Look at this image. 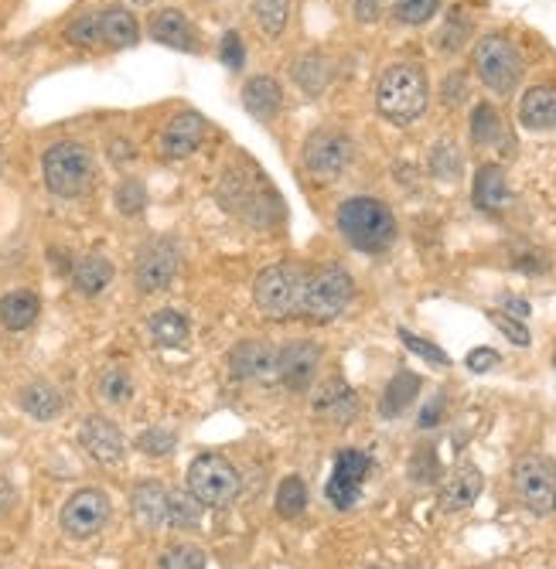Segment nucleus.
<instances>
[{"mask_svg": "<svg viewBox=\"0 0 556 569\" xmlns=\"http://www.w3.org/2000/svg\"><path fill=\"white\" fill-rule=\"evenodd\" d=\"M431 100V82L421 65L396 62L383 72L376 85V110L396 126H406L413 120H421Z\"/></svg>", "mask_w": 556, "mask_h": 569, "instance_id": "1", "label": "nucleus"}, {"mask_svg": "<svg viewBox=\"0 0 556 569\" xmlns=\"http://www.w3.org/2000/svg\"><path fill=\"white\" fill-rule=\"evenodd\" d=\"M338 228L362 253H383L396 240V219L380 199H348L338 209Z\"/></svg>", "mask_w": 556, "mask_h": 569, "instance_id": "2", "label": "nucleus"}, {"mask_svg": "<svg viewBox=\"0 0 556 569\" xmlns=\"http://www.w3.org/2000/svg\"><path fill=\"white\" fill-rule=\"evenodd\" d=\"M352 276L342 270V266H321L314 270L311 276L301 280V301H297V311L307 317V321H317V324H328L335 321L348 301H352Z\"/></svg>", "mask_w": 556, "mask_h": 569, "instance_id": "3", "label": "nucleus"}, {"mask_svg": "<svg viewBox=\"0 0 556 569\" xmlns=\"http://www.w3.org/2000/svg\"><path fill=\"white\" fill-rule=\"evenodd\" d=\"M475 72L492 92L508 96V92H516L526 65H523L519 49L505 34H485L475 44Z\"/></svg>", "mask_w": 556, "mask_h": 569, "instance_id": "4", "label": "nucleus"}, {"mask_svg": "<svg viewBox=\"0 0 556 569\" xmlns=\"http://www.w3.org/2000/svg\"><path fill=\"white\" fill-rule=\"evenodd\" d=\"M41 171L49 192L59 199H79L92 184V158L82 144H72V140L44 151Z\"/></svg>", "mask_w": 556, "mask_h": 569, "instance_id": "5", "label": "nucleus"}, {"mask_svg": "<svg viewBox=\"0 0 556 569\" xmlns=\"http://www.w3.org/2000/svg\"><path fill=\"white\" fill-rule=\"evenodd\" d=\"M240 470L219 454H202L189 467V491L209 508H229L240 498Z\"/></svg>", "mask_w": 556, "mask_h": 569, "instance_id": "6", "label": "nucleus"}, {"mask_svg": "<svg viewBox=\"0 0 556 569\" xmlns=\"http://www.w3.org/2000/svg\"><path fill=\"white\" fill-rule=\"evenodd\" d=\"M263 192H270V181L266 174L253 171V174H243V171H225L222 184H219V199L229 212H236L243 219H250L253 225H270L273 219L266 215V209L281 212V205H266L263 202Z\"/></svg>", "mask_w": 556, "mask_h": 569, "instance_id": "7", "label": "nucleus"}, {"mask_svg": "<svg viewBox=\"0 0 556 569\" xmlns=\"http://www.w3.org/2000/svg\"><path fill=\"white\" fill-rule=\"evenodd\" d=\"M301 273L294 266H266L260 276H256V287H253V297H256V307L273 317V321H284L291 314H297V301H301Z\"/></svg>", "mask_w": 556, "mask_h": 569, "instance_id": "8", "label": "nucleus"}, {"mask_svg": "<svg viewBox=\"0 0 556 569\" xmlns=\"http://www.w3.org/2000/svg\"><path fill=\"white\" fill-rule=\"evenodd\" d=\"M516 495L533 515H549L556 508V467L546 457H523L513 470Z\"/></svg>", "mask_w": 556, "mask_h": 569, "instance_id": "9", "label": "nucleus"}, {"mask_svg": "<svg viewBox=\"0 0 556 569\" xmlns=\"http://www.w3.org/2000/svg\"><path fill=\"white\" fill-rule=\"evenodd\" d=\"M352 164V140L338 130H317L304 144V167L317 181H335Z\"/></svg>", "mask_w": 556, "mask_h": 569, "instance_id": "10", "label": "nucleus"}, {"mask_svg": "<svg viewBox=\"0 0 556 569\" xmlns=\"http://www.w3.org/2000/svg\"><path fill=\"white\" fill-rule=\"evenodd\" d=\"M368 467H373V457H368L365 450H342L338 460H335V470L328 478V488H324V495H328V501L345 511V508H355L358 495H362V485L368 478Z\"/></svg>", "mask_w": 556, "mask_h": 569, "instance_id": "11", "label": "nucleus"}, {"mask_svg": "<svg viewBox=\"0 0 556 569\" xmlns=\"http://www.w3.org/2000/svg\"><path fill=\"white\" fill-rule=\"evenodd\" d=\"M110 521V498L97 488H82L75 491L65 508H62V529L72 539H89L97 536Z\"/></svg>", "mask_w": 556, "mask_h": 569, "instance_id": "12", "label": "nucleus"}, {"mask_svg": "<svg viewBox=\"0 0 556 569\" xmlns=\"http://www.w3.org/2000/svg\"><path fill=\"white\" fill-rule=\"evenodd\" d=\"M178 263H181V253L174 240H151L141 250V256H137V287L144 294L168 291L171 280L178 276Z\"/></svg>", "mask_w": 556, "mask_h": 569, "instance_id": "13", "label": "nucleus"}, {"mask_svg": "<svg viewBox=\"0 0 556 569\" xmlns=\"http://www.w3.org/2000/svg\"><path fill=\"white\" fill-rule=\"evenodd\" d=\"M317 362H321V348L314 342H291L276 352V378L291 393H307L317 375Z\"/></svg>", "mask_w": 556, "mask_h": 569, "instance_id": "14", "label": "nucleus"}, {"mask_svg": "<svg viewBox=\"0 0 556 569\" xmlns=\"http://www.w3.org/2000/svg\"><path fill=\"white\" fill-rule=\"evenodd\" d=\"M79 444L92 460H100V464H120L123 450H127L123 434L117 430V423H110L107 416H89L82 423V430H79Z\"/></svg>", "mask_w": 556, "mask_h": 569, "instance_id": "15", "label": "nucleus"}, {"mask_svg": "<svg viewBox=\"0 0 556 569\" xmlns=\"http://www.w3.org/2000/svg\"><path fill=\"white\" fill-rule=\"evenodd\" d=\"M314 416L324 419V423H335V426H348L358 413V399H355V389L342 378H328V383H321L314 399Z\"/></svg>", "mask_w": 556, "mask_h": 569, "instance_id": "16", "label": "nucleus"}, {"mask_svg": "<svg viewBox=\"0 0 556 569\" xmlns=\"http://www.w3.org/2000/svg\"><path fill=\"white\" fill-rule=\"evenodd\" d=\"M482 488H485L482 470L475 464H461L447 474L444 485H441V508L444 511H465L478 501Z\"/></svg>", "mask_w": 556, "mask_h": 569, "instance_id": "17", "label": "nucleus"}, {"mask_svg": "<svg viewBox=\"0 0 556 569\" xmlns=\"http://www.w3.org/2000/svg\"><path fill=\"white\" fill-rule=\"evenodd\" d=\"M229 368L240 383H266L276 375V352L266 342H243L233 355H229Z\"/></svg>", "mask_w": 556, "mask_h": 569, "instance_id": "18", "label": "nucleus"}, {"mask_svg": "<svg viewBox=\"0 0 556 569\" xmlns=\"http://www.w3.org/2000/svg\"><path fill=\"white\" fill-rule=\"evenodd\" d=\"M205 140V116L202 113H178L161 136V151L168 158H189L202 148Z\"/></svg>", "mask_w": 556, "mask_h": 569, "instance_id": "19", "label": "nucleus"}, {"mask_svg": "<svg viewBox=\"0 0 556 569\" xmlns=\"http://www.w3.org/2000/svg\"><path fill=\"white\" fill-rule=\"evenodd\" d=\"M151 38L168 44V49H184V52L195 49V28L178 8H164L151 18Z\"/></svg>", "mask_w": 556, "mask_h": 569, "instance_id": "20", "label": "nucleus"}, {"mask_svg": "<svg viewBox=\"0 0 556 569\" xmlns=\"http://www.w3.org/2000/svg\"><path fill=\"white\" fill-rule=\"evenodd\" d=\"M281 100H284V92L270 75H253L243 85V106L253 120H273L281 113Z\"/></svg>", "mask_w": 556, "mask_h": 569, "instance_id": "21", "label": "nucleus"}, {"mask_svg": "<svg viewBox=\"0 0 556 569\" xmlns=\"http://www.w3.org/2000/svg\"><path fill=\"white\" fill-rule=\"evenodd\" d=\"M130 508H133V518L141 521L144 529H158V526H164V518H168V491L158 481L137 485L133 495H130Z\"/></svg>", "mask_w": 556, "mask_h": 569, "instance_id": "22", "label": "nucleus"}, {"mask_svg": "<svg viewBox=\"0 0 556 569\" xmlns=\"http://www.w3.org/2000/svg\"><path fill=\"white\" fill-rule=\"evenodd\" d=\"M519 120L526 130L556 126V89L553 85H533L519 103Z\"/></svg>", "mask_w": 556, "mask_h": 569, "instance_id": "23", "label": "nucleus"}, {"mask_svg": "<svg viewBox=\"0 0 556 569\" xmlns=\"http://www.w3.org/2000/svg\"><path fill=\"white\" fill-rule=\"evenodd\" d=\"M475 205L482 209V212H502L505 205H508V181H505V171L498 167V164H485V167H478V174H475Z\"/></svg>", "mask_w": 556, "mask_h": 569, "instance_id": "24", "label": "nucleus"}, {"mask_svg": "<svg viewBox=\"0 0 556 569\" xmlns=\"http://www.w3.org/2000/svg\"><path fill=\"white\" fill-rule=\"evenodd\" d=\"M421 396V375H413V372H396L390 378V386L380 399V413L386 419H396L410 409V403Z\"/></svg>", "mask_w": 556, "mask_h": 569, "instance_id": "25", "label": "nucleus"}, {"mask_svg": "<svg viewBox=\"0 0 556 569\" xmlns=\"http://www.w3.org/2000/svg\"><path fill=\"white\" fill-rule=\"evenodd\" d=\"M72 280H75V287H79V294H85V297H97V294H103L107 287H110V280H113V263L107 260V256H82L79 263H75V270H72Z\"/></svg>", "mask_w": 556, "mask_h": 569, "instance_id": "26", "label": "nucleus"}, {"mask_svg": "<svg viewBox=\"0 0 556 569\" xmlns=\"http://www.w3.org/2000/svg\"><path fill=\"white\" fill-rule=\"evenodd\" d=\"M100 38L113 49H130L141 38V28H137V18L127 8H107L100 14Z\"/></svg>", "mask_w": 556, "mask_h": 569, "instance_id": "27", "label": "nucleus"}, {"mask_svg": "<svg viewBox=\"0 0 556 569\" xmlns=\"http://www.w3.org/2000/svg\"><path fill=\"white\" fill-rule=\"evenodd\" d=\"M21 406H24V413H28V416L41 419V423L55 419V416L65 409V403H62L59 389H55V386H49V383H31V386H24V389H21Z\"/></svg>", "mask_w": 556, "mask_h": 569, "instance_id": "28", "label": "nucleus"}, {"mask_svg": "<svg viewBox=\"0 0 556 569\" xmlns=\"http://www.w3.org/2000/svg\"><path fill=\"white\" fill-rule=\"evenodd\" d=\"M38 311H41V301L31 294V291H14L0 301V321H4L8 331H24L38 321Z\"/></svg>", "mask_w": 556, "mask_h": 569, "instance_id": "29", "label": "nucleus"}, {"mask_svg": "<svg viewBox=\"0 0 556 569\" xmlns=\"http://www.w3.org/2000/svg\"><path fill=\"white\" fill-rule=\"evenodd\" d=\"M189 317H184L181 311H171V307H164V311H158L154 317H151V338L161 345V348H181L184 342H189Z\"/></svg>", "mask_w": 556, "mask_h": 569, "instance_id": "30", "label": "nucleus"}, {"mask_svg": "<svg viewBox=\"0 0 556 569\" xmlns=\"http://www.w3.org/2000/svg\"><path fill=\"white\" fill-rule=\"evenodd\" d=\"M202 501L192 495V491H174V495H168V526H174V529H195L199 521H202Z\"/></svg>", "mask_w": 556, "mask_h": 569, "instance_id": "31", "label": "nucleus"}, {"mask_svg": "<svg viewBox=\"0 0 556 569\" xmlns=\"http://www.w3.org/2000/svg\"><path fill=\"white\" fill-rule=\"evenodd\" d=\"M276 515L281 518H301L304 515V508H307V488H304V481L301 478H284L281 481V488H276Z\"/></svg>", "mask_w": 556, "mask_h": 569, "instance_id": "32", "label": "nucleus"}, {"mask_svg": "<svg viewBox=\"0 0 556 569\" xmlns=\"http://www.w3.org/2000/svg\"><path fill=\"white\" fill-rule=\"evenodd\" d=\"M294 79H297V85H301L304 92L317 96V92H321L324 85H328L332 69H328V62H324L321 55H304V59L294 65Z\"/></svg>", "mask_w": 556, "mask_h": 569, "instance_id": "33", "label": "nucleus"}, {"mask_svg": "<svg viewBox=\"0 0 556 569\" xmlns=\"http://www.w3.org/2000/svg\"><path fill=\"white\" fill-rule=\"evenodd\" d=\"M253 18L266 34H281L291 18V0H253Z\"/></svg>", "mask_w": 556, "mask_h": 569, "instance_id": "34", "label": "nucleus"}, {"mask_svg": "<svg viewBox=\"0 0 556 569\" xmlns=\"http://www.w3.org/2000/svg\"><path fill=\"white\" fill-rule=\"evenodd\" d=\"M444 0H396V21L403 24H427L437 11H441Z\"/></svg>", "mask_w": 556, "mask_h": 569, "instance_id": "35", "label": "nucleus"}, {"mask_svg": "<svg viewBox=\"0 0 556 569\" xmlns=\"http://www.w3.org/2000/svg\"><path fill=\"white\" fill-rule=\"evenodd\" d=\"M498 133H502L498 113L488 103L475 106V113H472V136H475V144H492V140H498Z\"/></svg>", "mask_w": 556, "mask_h": 569, "instance_id": "36", "label": "nucleus"}, {"mask_svg": "<svg viewBox=\"0 0 556 569\" xmlns=\"http://www.w3.org/2000/svg\"><path fill=\"white\" fill-rule=\"evenodd\" d=\"M100 396H103L107 403H127V399L133 396L130 375H127L123 368H110V372H103V378H100Z\"/></svg>", "mask_w": 556, "mask_h": 569, "instance_id": "37", "label": "nucleus"}, {"mask_svg": "<svg viewBox=\"0 0 556 569\" xmlns=\"http://www.w3.org/2000/svg\"><path fill=\"white\" fill-rule=\"evenodd\" d=\"M144 205H148V192H144V184H141V181L127 177V181L117 184V209H120L123 215H137Z\"/></svg>", "mask_w": 556, "mask_h": 569, "instance_id": "38", "label": "nucleus"}, {"mask_svg": "<svg viewBox=\"0 0 556 569\" xmlns=\"http://www.w3.org/2000/svg\"><path fill=\"white\" fill-rule=\"evenodd\" d=\"M161 569H205V552L199 546H174L161 556Z\"/></svg>", "mask_w": 556, "mask_h": 569, "instance_id": "39", "label": "nucleus"}, {"mask_svg": "<svg viewBox=\"0 0 556 569\" xmlns=\"http://www.w3.org/2000/svg\"><path fill=\"white\" fill-rule=\"evenodd\" d=\"M472 34V21L461 14V11H454L451 18H447V24H444V31H441V49L444 52H457L461 44H465V38Z\"/></svg>", "mask_w": 556, "mask_h": 569, "instance_id": "40", "label": "nucleus"}, {"mask_svg": "<svg viewBox=\"0 0 556 569\" xmlns=\"http://www.w3.org/2000/svg\"><path fill=\"white\" fill-rule=\"evenodd\" d=\"M400 342L406 345V352H413V355H421L424 362H431V365H447L451 358L434 345V342H427V338H416L413 331H406V327H400Z\"/></svg>", "mask_w": 556, "mask_h": 569, "instance_id": "41", "label": "nucleus"}, {"mask_svg": "<svg viewBox=\"0 0 556 569\" xmlns=\"http://www.w3.org/2000/svg\"><path fill=\"white\" fill-rule=\"evenodd\" d=\"M488 321L502 331V335L508 338V342H513V345H519V348H526L533 338H529V327L519 321V317H508V314H502V311H492L488 314Z\"/></svg>", "mask_w": 556, "mask_h": 569, "instance_id": "42", "label": "nucleus"}, {"mask_svg": "<svg viewBox=\"0 0 556 569\" xmlns=\"http://www.w3.org/2000/svg\"><path fill=\"white\" fill-rule=\"evenodd\" d=\"M174 447H178V440L168 430H144L141 437H137V450H144L148 457H164Z\"/></svg>", "mask_w": 556, "mask_h": 569, "instance_id": "43", "label": "nucleus"}, {"mask_svg": "<svg viewBox=\"0 0 556 569\" xmlns=\"http://www.w3.org/2000/svg\"><path fill=\"white\" fill-rule=\"evenodd\" d=\"M410 478L416 485H427L437 478V457H434V447H421L413 454V464H410Z\"/></svg>", "mask_w": 556, "mask_h": 569, "instance_id": "44", "label": "nucleus"}, {"mask_svg": "<svg viewBox=\"0 0 556 569\" xmlns=\"http://www.w3.org/2000/svg\"><path fill=\"white\" fill-rule=\"evenodd\" d=\"M65 38L72 44H97L100 41V14H82L79 21H72Z\"/></svg>", "mask_w": 556, "mask_h": 569, "instance_id": "45", "label": "nucleus"}, {"mask_svg": "<svg viewBox=\"0 0 556 569\" xmlns=\"http://www.w3.org/2000/svg\"><path fill=\"white\" fill-rule=\"evenodd\" d=\"M431 164H434V174H437V177H444V181L457 177V167H461L457 148H451V144H437V148H434Z\"/></svg>", "mask_w": 556, "mask_h": 569, "instance_id": "46", "label": "nucleus"}, {"mask_svg": "<svg viewBox=\"0 0 556 569\" xmlns=\"http://www.w3.org/2000/svg\"><path fill=\"white\" fill-rule=\"evenodd\" d=\"M219 55H222V62H225L229 69H243V59H246V52H243V38H240L236 31H229V34L222 38Z\"/></svg>", "mask_w": 556, "mask_h": 569, "instance_id": "47", "label": "nucleus"}, {"mask_svg": "<svg viewBox=\"0 0 556 569\" xmlns=\"http://www.w3.org/2000/svg\"><path fill=\"white\" fill-rule=\"evenodd\" d=\"M502 358H498V352L495 348H475V352H468V368L472 372H492L495 365H498Z\"/></svg>", "mask_w": 556, "mask_h": 569, "instance_id": "48", "label": "nucleus"}, {"mask_svg": "<svg viewBox=\"0 0 556 569\" xmlns=\"http://www.w3.org/2000/svg\"><path fill=\"white\" fill-rule=\"evenodd\" d=\"M383 8H386V0H355V18L368 24L383 14Z\"/></svg>", "mask_w": 556, "mask_h": 569, "instance_id": "49", "label": "nucleus"}, {"mask_svg": "<svg viewBox=\"0 0 556 569\" xmlns=\"http://www.w3.org/2000/svg\"><path fill=\"white\" fill-rule=\"evenodd\" d=\"M441 416H444V396H434V399L424 406V413H421V430H431V426H437Z\"/></svg>", "mask_w": 556, "mask_h": 569, "instance_id": "50", "label": "nucleus"}, {"mask_svg": "<svg viewBox=\"0 0 556 569\" xmlns=\"http://www.w3.org/2000/svg\"><path fill=\"white\" fill-rule=\"evenodd\" d=\"M505 307L513 311V317H519V321H523V317H529V304H526V301H519V297H505Z\"/></svg>", "mask_w": 556, "mask_h": 569, "instance_id": "51", "label": "nucleus"}, {"mask_svg": "<svg viewBox=\"0 0 556 569\" xmlns=\"http://www.w3.org/2000/svg\"><path fill=\"white\" fill-rule=\"evenodd\" d=\"M8 501H11V491H8V488H0V511L8 508Z\"/></svg>", "mask_w": 556, "mask_h": 569, "instance_id": "52", "label": "nucleus"}, {"mask_svg": "<svg viewBox=\"0 0 556 569\" xmlns=\"http://www.w3.org/2000/svg\"><path fill=\"white\" fill-rule=\"evenodd\" d=\"M133 4H151V0H133Z\"/></svg>", "mask_w": 556, "mask_h": 569, "instance_id": "53", "label": "nucleus"}, {"mask_svg": "<svg viewBox=\"0 0 556 569\" xmlns=\"http://www.w3.org/2000/svg\"><path fill=\"white\" fill-rule=\"evenodd\" d=\"M368 569H386V566H368Z\"/></svg>", "mask_w": 556, "mask_h": 569, "instance_id": "54", "label": "nucleus"}]
</instances>
